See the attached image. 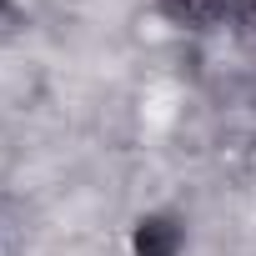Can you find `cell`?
<instances>
[{"label": "cell", "instance_id": "3957f363", "mask_svg": "<svg viewBox=\"0 0 256 256\" xmlns=\"http://www.w3.org/2000/svg\"><path fill=\"white\" fill-rule=\"evenodd\" d=\"M231 26H236V36L256 50V0H231Z\"/></svg>", "mask_w": 256, "mask_h": 256}, {"label": "cell", "instance_id": "7a4b0ae2", "mask_svg": "<svg viewBox=\"0 0 256 256\" xmlns=\"http://www.w3.org/2000/svg\"><path fill=\"white\" fill-rule=\"evenodd\" d=\"M156 10L181 30H211L231 16V0H156Z\"/></svg>", "mask_w": 256, "mask_h": 256}, {"label": "cell", "instance_id": "6da1fadb", "mask_svg": "<svg viewBox=\"0 0 256 256\" xmlns=\"http://www.w3.org/2000/svg\"><path fill=\"white\" fill-rule=\"evenodd\" d=\"M181 241H186V231H181L176 216H141L136 231H131V251L136 256H176Z\"/></svg>", "mask_w": 256, "mask_h": 256}]
</instances>
